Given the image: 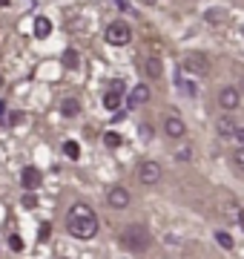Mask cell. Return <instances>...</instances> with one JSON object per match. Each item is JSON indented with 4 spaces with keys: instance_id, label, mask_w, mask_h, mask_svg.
Returning <instances> with one entry per match:
<instances>
[{
    "instance_id": "1",
    "label": "cell",
    "mask_w": 244,
    "mask_h": 259,
    "mask_svg": "<svg viewBox=\"0 0 244 259\" xmlns=\"http://www.w3.org/2000/svg\"><path fill=\"white\" fill-rule=\"evenodd\" d=\"M66 231L72 233L75 239H92L95 233H98V216H95V210L89 207V204L78 202L69 207V213H66Z\"/></svg>"
},
{
    "instance_id": "2",
    "label": "cell",
    "mask_w": 244,
    "mask_h": 259,
    "mask_svg": "<svg viewBox=\"0 0 244 259\" xmlns=\"http://www.w3.org/2000/svg\"><path fill=\"white\" fill-rule=\"evenodd\" d=\"M150 231L144 228V225H130V228H124V233H121V245L124 248H130V250H135V253H141V250H147L150 248Z\"/></svg>"
},
{
    "instance_id": "3",
    "label": "cell",
    "mask_w": 244,
    "mask_h": 259,
    "mask_svg": "<svg viewBox=\"0 0 244 259\" xmlns=\"http://www.w3.org/2000/svg\"><path fill=\"white\" fill-rule=\"evenodd\" d=\"M181 69L193 78H204V75H210V58L204 52H187V58L181 61Z\"/></svg>"
},
{
    "instance_id": "4",
    "label": "cell",
    "mask_w": 244,
    "mask_h": 259,
    "mask_svg": "<svg viewBox=\"0 0 244 259\" xmlns=\"http://www.w3.org/2000/svg\"><path fill=\"white\" fill-rule=\"evenodd\" d=\"M103 35H106V44H112V47H127L132 40V29H130V23H124V20H112Z\"/></svg>"
},
{
    "instance_id": "5",
    "label": "cell",
    "mask_w": 244,
    "mask_h": 259,
    "mask_svg": "<svg viewBox=\"0 0 244 259\" xmlns=\"http://www.w3.org/2000/svg\"><path fill=\"white\" fill-rule=\"evenodd\" d=\"M138 182L147 185V187L158 185V182H161V164H158V161H144V164L138 167Z\"/></svg>"
},
{
    "instance_id": "6",
    "label": "cell",
    "mask_w": 244,
    "mask_h": 259,
    "mask_svg": "<svg viewBox=\"0 0 244 259\" xmlns=\"http://www.w3.org/2000/svg\"><path fill=\"white\" fill-rule=\"evenodd\" d=\"M121 98H124V83L112 81L109 90H106V95H103V107H106V110H118V107H121Z\"/></svg>"
},
{
    "instance_id": "7",
    "label": "cell",
    "mask_w": 244,
    "mask_h": 259,
    "mask_svg": "<svg viewBox=\"0 0 244 259\" xmlns=\"http://www.w3.org/2000/svg\"><path fill=\"white\" fill-rule=\"evenodd\" d=\"M106 202H109V207H115V210H124V207H130V190H127V187H112V190L106 193Z\"/></svg>"
},
{
    "instance_id": "8",
    "label": "cell",
    "mask_w": 244,
    "mask_h": 259,
    "mask_svg": "<svg viewBox=\"0 0 244 259\" xmlns=\"http://www.w3.org/2000/svg\"><path fill=\"white\" fill-rule=\"evenodd\" d=\"M147 101H150V87H147V83H138V87H132L130 98H127V107L135 110V107H144Z\"/></svg>"
},
{
    "instance_id": "9",
    "label": "cell",
    "mask_w": 244,
    "mask_h": 259,
    "mask_svg": "<svg viewBox=\"0 0 244 259\" xmlns=\"http://www.w3.org/2000/svg\"><path fill=\"white\" fill-rule=\"evenodd\" d=\"M40 170L38 167H23L20 170V185H23V190H38L40 187Z\"/></svg>"
},
{
    "instance_id": "10",
    "label": "cell",
    "mask_w": 244,
    "mask_h": 259,
    "mask_svg": "<svg viewBox=\"0 0 244 259\" xmlns=\"http://www.w3.org/2000/svg\"><path fill=\"white\" fill-rule=\"evenodd\" d=\"M164 133H167L169 139H184V133H187V124H184L178 115H169V118H164Z\"/></svg>"
},
{
    "instance_id": "11",
    "label": "cell",
    "mask_w": 244,
    "mask_h": 259,
    "mask_svg": "<svg viewBox=\"0 0 244 259\" xmlns=\"http://www.w3.org/2000/svg\"><path fill=\"white\" fill-rule=\"evenodd\" d=\"M218 104H221V110H235L238 104H241V95H238V90H233V87H227V90H221L218 93Z\"/></svg>"
},
{
    "instance_id": "12",
    "label": "cell",
    "mask_w": 244,
    "mask_h": 259,
    "mask_svg": "<svg viewBox=\"0 0 244 259\" xmlns=\"http://www.w3.org/2000/svg\"><path fill=\"white\" fill-rule=\"evenodd\" d=\"M144 72L150 75V78H161L164 75V64H161L158 55H150L147 61H144Z\"/></svg>"
},
{
    "instance_id": "13",
    "label": "cell",
    "mask_w": 244,
    "mask_h": 259,
    "mask_svg": "<svg viewBox=\"0 0 244 259\" xmlns=\"http://www.w3.org/2000/svg\"><path fill=\"white\" fill-rule=\"evenodd\" d=\"M52 35V20L49 18H35V37H49Z\"/></svg>"
},
{
    "instance_id": "14",
    "label": "cell",
    "mask_w": 244,
    "mask_h": 259,
    "mask_svg": "<svg viewBox=\"0 0 244 259\" xmlns=\"http://www.w3.org/2000/svg\"><path fill=\"white\" fill-rule=\"evenodd\" d=\"M241 210H244V207H238L235 202H224V204H221V216H224L227 222H233V219H241Z\"/></svg>"
},
{
    "instance_id": "15",
    "label": "cell",
    "mask_w": 244,
    "mask_h": 259,
    "mask_svg": "<svg viewBox=\"0 0 244 259\" xmlns=\"http://www.w3.org/2000/svg\"><path fill=\"white\" fill-rule=\"evenodd\" d=\"M235 130H238V124H235L233 115H221V118H218V133H221V136H233Z\"/></svg>"
},
{
    "instance_id": "16",
    "label": "cell",
    "mask_w": 244,
    "mask_h": 259,
    "mask_svg": "<svg viewBox=\"0 0 244 259\" xmlns=\"http://www.w3.org/2000/svg\"><path fill=\"white\" fill-rule=\"evenodd\" d=\"M60 112H64V115H69V118H75L78 112H81V104H78V98H64V104H60Z\"/></svg>"
},
{
    "instance_id": "17",
    "label": "cell",
    "mask_w": 244,
    "mask_h": 259,
    "mask_svg": "<svg viewBox=\"0 0 244 259\" xmlns=\"http://www.w3.org/2000/svg\"><path fill=\"white\" fill-rule=\"evenodd\" d=\"M204 20H207V23H213V26H218V23H224V20H227V12H221V9H210V12L204 15Z\"/></svg>"
},
{
    "instance_id": "18",
    "label": "cell",
    "mask_w": 244,
    "mask_h": 259,
    "mask_svg": "<svg viewBox=\"0 0 244 259\" xmlns=\"http://www.w3.org/2000/svg\"><path fill=\"white\" fill-rule=\"evenodd\" d=\"M178 87H181V93H184V95H190V98H196V95H198L196 83H193V81H187V78H178Z\"/></svg>"
},
{
    "instance_id": "19",
    "label": "cell",
    "mask_w": 244,
    "mask_h": 259,
    "mask_svg": "<svg viewBox=\"0 0 244 259\" xmlns=\"http://www.w3.org/2000/svg\"><path fill=\"white\" fill-rule=\"evenodd\" d=\"M216 242H218L224 250H233V236H230L227 231H218V233H216Z\"/></svg>"
},
{
    "instance_id": "20",
    "label": "cell",
    "mask_w": 244,
    "mask_h": 259,
    "mask_svg": "<svg viewBox=\"0 0 244 259\" xmlns=\"http://www.w3.org/2000/svg\"><path fill=\"white\" fill-rule=\"evenodd\" d=\"M64 153H66V158H72V161H75V158L81 156V147H78V141H66V144H64Z\"/></svg>"
},
{
    "instance_id": "21",
    "label": "cell",
    "mask_w": 244,
    "mask_h": 259,
    "mask_svg": "<svg viewBox=\"0 0 244 259\" xmlns=\"http://www.w3.org/2000/svg\"><path fill=\"white\" fill-rule=\"evenodd\" d=\"M103 144H106V147H121V136H118V133H106V136H103Z\"/></svg>"
},
{
    "instance_id": "22",
    "label": "cell",
    "mask_w": 244,
    "mask_h": 259,
    "mask_svg": "<svg viewBox=\"0 0 244 259\" xmlns=\"http://www.w3.org/2000/svg\"><path fill=\"white\" fill-rule=\"evenodd\" d=\"M23 118H26V112H20V110H15V112H9V118H6V124H23Z\"/></svg>"
},
{
    "instance_id": "23",
    "label": "cell",
    "mask_w": 244,
    "mask_h": 259,
    "mask_svg": "<svg viewBox=\"0 0 244 259\" xmlns=\"http://www.w3.org/2000/svg\"><path fill=\"white\" fill-rule=\"evenodd\" d=\"M23 207H38V196H35V190H26V196H23Z\"/></svg>"
},
{
    "instance_id": "24",
    "label": "cell",
    "mask_w": 244,
    "mask_h": 259,
    "mask_svg": "<svg viewBox=\"0 0 244 259\" xmlns=\"http://www.w3.org/2000/svg\"><path fill=\"white\" fill-rule=\"evenodd\" d=\"M175 158H178V161H190V158H193V150H190V144H187V147H178V150H175Z\"/></svg>"
},
{
    "instance_id": "25",
    "label": "cell",
    "mask_w": 244,
    "mask_h": 259,
    "mask_svg": "<svg viewBox=\"0 0 244 259\" xmlns=\"http://www.w3.org/2000/svg\"><path fill=\"white\" fill-rule=\"evenodd\" d=\"M64 64H66V66H78V52H75V49H66Z\"/></svg>"
},
{
    "instance_id": "26",
    "label": "cell",
    "mask_w": 244,
    "mask_h": 259,
    "mask_svg": "<svg viewBox=\"0 0 244 259\" xmlns=\"http://www.w3.org/2000/svg\"><path fill=\"white\" fill-rule=\"evenodd\" d=\"M9 248L12 250H23V239H20L18 233H9Z\"/></svg>"
},
{
    "instance_id": "27",
    "label": "cell",
    "mask_w": 244,
    "mask_h": 259,
    "mask_svg": "<svg viewBox=\"0 0 244 259\" xmlns=\"http://www.w3.org/2000/svg\"><path fill=\"white\" fill-rule=\"evenodd\" d=\"M49 233H52V228L43 222V225H40V231H38V239H40V242H46V239H49Z\"/></svg>"
},
{
    "instance_id": "28",
    "label": "cell",
    "mask_w": 244,
    "mask_h": 259,
    "mask_svg": "<svg viewBox=\"0 0 244 259\" xmlns=\"http://www.w3.org/2000/svg\"><path fill=\"white\" fill-rule=\"evenodd\" d=\"M233 161H235L238 167H244V144H241V147H238V150L233 153Z\"/></svg>"
},
{
    "instance_id": "29",
    "label": "cell",
    "mask_w": 244,
    "mask_h": 259,
    "mask_svg": "<svg viewBox=\"0 0 244 259\" xmlns=\"http://www.w3.org/2000/svg\"><path fill=\"white\" fill-rule=\"evenodd\" d=\"M233 139H235V141H244V127L235 130V133H233Z\"/></svg>"
},
{
    "instance_id": "30",
    "label": "cell",
    "mask_w": 244,
    "mask_h": 259,
    "mask_svg": "<svg viewBox=\"0 0 244 259\" xmlns=\"http://www.w3.org/2000/svg\"><path fill=\"white\" fill-rule=\"evenodd\" d=\"M141 3H147V6H155V3H158V0H141Z\"/></svg>"
},
{
    "instance_id": "31",
    "label": "cell",
    "mask_w": 244,
    "mask_h": 259,
    "mask_svg": "<svg viewBox=\"0 0 244 259\" xmlns=\"http://www.w3.org/2000/svg\"><path fill=\"white\" fill-rule=\"evenodd\" d=\"M238 225H241V231H244V210H241V219H238Z\"/></svg>"
},
{
    "instance_id": "32",
    "label": "cell",
    "mask_w": 244,
    "mask_h": 259,
    "mask_svg": "<svg viewBox=\"0 0 244 259\" xmlns=\"http://www.w3.org/2000/svg\"><path fill=\"white\" fill-rule=\"evenodd\" d=\"M0 6H9V0H0Z\"/></svg>"
},
{
    "instance_id": "33",
    "label": "cell",
    "mask_w": 244,
    "mask_h": 259,
    "mask_svg": "<svg viewBox=\"0 0 244 259\" xmlns=\"http://www.w3.org/2000/svg\"><path fill=\"white\" fill-rule=\"evenodd\" d=\"M241 37H244V26H241Z\"/></svg>"
}]
</instances>
